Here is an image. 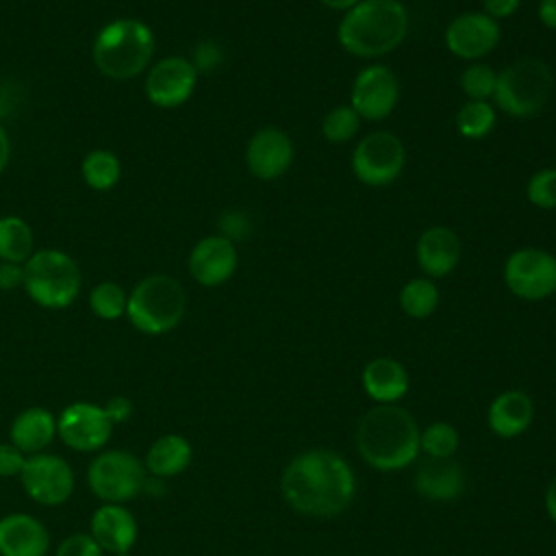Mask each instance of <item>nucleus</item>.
I'll use <instances>...</instances> for the list:
<instances>
[{"label":"nucleus","instance_id":"nucleus-10","mask_svg":"<svg viewBox=\"0 0 556 556\" xmlns=\"http://www.w3.org/2000/svg\"><path fill=\"white\" fill-rule=\"evenodd\" d=\"M504 285L513 295L539 302L556 293V256L543 248H519L504 263Z\"/></svg>","mask_w":556,"mask_h":556},{"label":"nucleus","instance_id":"nucleus-12","mask_svg":"<svg viewBox=\"0 0 556 556\" xmlns=\"http://www.w3.org/2000/svg\"><path fill=\"white\" fill-rule=\"evenodd\" d=\"M198 85V70L191 59L172 54L163 56L148 67L143 91L146 98L159 109H176L185 104Z\"/></svg>","mask_w":556,"mask_h":556},{"label":"nucleus","instance_id":"nucleus-36","mask_svg":"<svg viewBox=\"0 0 556 556\" xmlns=\"http://www.w3.org/2000/svg\"><path fill=\"white\" fill-rule=\"evenodd\" d=\"M248 230H250V219L241 211H228L219 217V235L230 241L243 239Z\"/></svg>","mask_w":556,"mask_h":556},{"label":"nucleus","instance_id":"nucleus-40","mask_svg":"<svg viewBox=\"0 0 556 556\" xmlns=\"http://www.w3.org/2000/svg\"><path fill=\"white\" fill-rule=\"evenodd\" d=\"M104 410H106L109 419L113 421V426H115V424H124V421H128L130 415H132V402H130L128 397H124V395H115V397H111V400L104 404Z\"/></svg>","mask_w":556,"mask_h":556},{"label":"nucleus","instance_id":"nucleus-43","mask_svg":"<svg viewBox=\"0 0 556 556\" xmlns=\"http://www.w3.org/2000/svg\"><path fill=\"white\" fill-rule=\"evenodd\" d=\"M9 159H11V139L7 128L0 124V174L7 169Z\"/></svg>","mask_w":556,"mask_h":556},{"label":"nucleus","instance_id":"nucleus-6","mask_svg":"<svg viewBox=\"0 0 556 556\" xmlns=\"http://www.w3.org/2000/svg\"><path fill=\"white\" fill-rule=\"evenodd\" d=\"M554 91L552 67L536 56H523L497 72L493 100L508 117H536Z\"/></svg>","mask_w":556,"mask_h":556},{"label":"nucleus","instance_id":"nucleus-29","mask_svg":"<svg viewBox=\"0 0 556 556\" xmlns=\"http://www.w3.org/2000/svg\"><path fill=\"white\" fill-rule=\"evenodd\" d=\"M497 113L489 100H467L456 111V130L465 139H484L495 128Z\"/></svg>","mask_w":556,"mask_h":556},{"label":"nucleus","instance_id":"nucleus-39","mask_svg":"<svg viewBox=\"0 0 556 556\" xmlns=\"http://www.w3.org/2000/svg\"><path fill=\"white\" fill-rule=\"evenodd\" d=\"M24 282V265L0 261V291H13Z\"/></svg>","mask_w":556,"mask_h":556},{"label":"nucleus","instance_id":"nucleus-27","mask_svg":"<svg viewBox=\"0 0 556 556\" xmlns=\"http://www.w3.org/2000/svg\"><path fill=\"white\" fill-rule=\"evenodd\" d=\"M80 176L93 191H109L122 178V161L113 150L96 148L85 154L80 163Z\"/></svg>","mask_w":556,"mask_h":556},{"label":"nucleus","instance_id":"nucleus-32","mask_svg":"<svg viewBox=\"0 0 556 556\" xmlns=\"http://www.w3.org/2000/svg\"><path fill=\"white\" fill-rule=\"evenodd\" d=\"M361 128V117L350 104L332 106L321 119V135L330 143H348L356 137Z\"/></svg>","mask_w":556,"mask_h":556},{"label":"nucleus","instance_id":"nucleus-37","mask_svg":"<svg viewBox=\"0 0 556 556\" xmlns=\"http://www.w3.org/2000/svg\"><path fill=\"white\" fill-rule=\"evenodd\" d=\"M26 463V454L20 452L11 441L0 443V478L20 476Z\"/></svg>","mask_w":556,"mask_h":556},{"label":"nucleus","instance_id":"nucleus-5","mask_svg":"<svg viewBox=\"0 0 556 556\" xmlns=\"http://www.w3.org/2000/svg\"><path fill=\"white\" fill-rule=\"evenodd\" d=\"M187 311V293L182 285L167 274H150L141 278L128 293L126 317L143 334L159 337L174 330Z\"/></svg>","mask_w":556,"mask_h":556},{"label":"nucleus","instance_id":"nucleus-4","mask_svg":"<svg viewBox=\"0 0 556 556\" xmlns=\"http://www.w3.org/2000/svg\"><path fill=\"white\" fill-rule=\"evenodd\" d=\"M154 52L156 35L137 17H115L106 22L91 43L98 72L111 80L137 78L152 65Z\"/></svg>","mask_w":556,"mask_h":556},{"label":"nucleus","instance_id":"nucleus-35","mask_svg":"<svg viewBox=\"0 0 556 556\" xmlns=\"http://www.w3.org/2000/svg\"><path fill=\"white\" fill-rule=\"evenodd\" d=\"M54 556H102V547L93 541L91 534L76 532L59 543Z\"/></svg>","mask_w":556,"mask_h":556},{"label":"nucleus","instance_id":"nucleus-25","mask_svg":"<svg viewBox=\"0 0 556 556\" xmlns=\"http://www.w3.org/2000/svg\"><path fill=\"white\" fill-rule=\"evenodd\" d=\"M193 458V447L182 434H163L146 452L143 467L154 478H172L182 473Z\"/></svg>","mask_w":556,"mask_h":556},{"label":"nucleus","instance_id":"nucleus-24","mask_svg":"<svg viewBox=\"0 0 556 556\" xmlns=\"http://www.w3.org/2000/svg\"><path fill=\"white\" fill-rule=\"evenodd\" d=\"M56 437V417L41 406H30L15 415L9 428L11 443L26 456L43 452Z\"/></svg>","mask_w":556,"mask_h":556},{"label":"nucleus","instance_id":"nucleus-8","mask_svg":"<svg viewBox=\"0 0 556 556\" xmlns=\"http://www.w3.org/2000/svg\"><path fill=\"white\" fill-rule=\"evenodd\" d=\"M146 478L143 460L128 450L102 452L87 469L89 489L106 504H122L137 497L146 486Z\"/></svg>","mask_w":556,"mask_h":556},{"label":"nucleus","instance_id":"nucleus-1","mask_svg":"<svg viewBox=\"0 0 556 556\" xmlns=\"http://www.w3.org/2000/svg\"><path fill=\"white\" fill-rule=\"evenodd\" d=\"M280 493L289 508L304 517H337L356 497L352 465L334 450L298 452L280 473Z\"/></svg>","mask_w":556,"mask_h":556},{"label":"nucleus","instance_id":"nucleus-34","mask_svg":"<svg viewBox=\"0 0 556 556\" xmlns=\"http://www.w3.org/2000/svg\"><path fill=\"white\" fill-rule=\"evenodd\" d=\"M526 198L536 208H556V167L534 172L526 185Z\"/></svg>","mask_w":556,"mask_h":556},{"label":"nucleus","instance_id":"nucleus-2","mask_svg":"<svg viewBox=\"0 0 556 556\" xmlns=\"http://www.w3.org/2000/svg\"><path fill=\"white\" fill-rule=\"evenodd\" d=\"M419 426L400 404H376L356 424V450L378 471H400L419 456Z\"/></svg>","mask_w":556,"mask_h":556},{"label":"nucleus","instance_id":"nucleus-45","mask_svg":"<svg viewBox=\"0 0 556 556\" xmlns=\"http://www.w3.org/2000/svg\"><path fill=\"white\" fill-rule=\"evenodd\" d=\"M326 9H332V11H348V9H352L358 0H319Z\"/></svg>","mask_w":556,"mask_h":556},{"label":"nucleus","instance_id":"nucleus-17","mask_svg":"<svg viewBox=\"0 0 556 556\" xmlns=\"http://www.w3.org/2000/svg\"><path fill=\"white\" fill-rule=\"evenodd\" d=\"M239 265V254L235 248V241L222 237V235H208L200 239L187 258L189 276L200 287H219L228 282Z\"/></svg>","mask_w":556,"mask_h":556},{"label":"nucleus","instance_id":"nucleus-9","mask_svg":"<svg viewBox=\"0 0 556 556\" xmlns=\"http://www.w3.org/2000/svg\"><path fill=\"white\" fill-rule=\"evenodd\" d=\"M406 165L402 139L389 130L365 135L352 152V172L367 187H387L400 178Z\"/></svg>","mask_w":556,"mask_h":556},{"label":"nucleus","instance_id":"nucleus-18","mask_svg":"<svg viewBox=\"0 0 556 556\" xmlns=\"http://www.w3.org/2000/svg\"><path fill=\"white\" fill-rule=\"evenodd\" d=\"M463 245L458 235L447 226L426 228L415 245V256L419 269L428 278H443L456 269L460 263Z\"/></svg>","mask_w":556,"mask_h":556},{"label":"nucleus","instance_id":"nucleus-42","mask_svg":"<svg viewBox=\"0 0 556 556\" xmlns=\"http://www.w3.org/2000/svg\"><path fill=\"white\" fill-rule=\"evenodd\" d=\"M536 17L545 28L556 30V0H539Z\"/></svg>","mask_w":556,"mask_h":556},{"label":"nucleus","instance_id":"nucleus-7","mask_svg":"<svg viewBox=\"0 0 556 556\" xmlns=\"http://www.w3.org/2000/svg\"><path fill=\"white\" fill-rule=\"evenodd\" d=\"M24 291L41 308H67L76 302L83 287L78 263L63 250H35L24 263Z\"/></svg>","mask_w":556,"mask_h":556},{"label":"nucleus","instance_id":"nucleus-22","mask_svg":"<svg viewBox=\"0 0 556 556\" xmlns=\"http://www.w3.org/2000/svg\"><path fill=\"white\" fill-rule=\"evenodd\" d=\"M50 534L46 526L26 513H11L0 519V556H46Z\"/></svg>","mask_w":556,"mask_h":556},{"label":"nucleus","instance_id":"nucleus-33","mask_svg":"<svg viewBox=\"0 0 556 556\" xmlns=\"http://www.w3.org/2000/svg\"><path fill=\"white\" fill-rule=\"evenodd\" d=\"M495 80H497V72L486 63H478V61L469 63L458 78L467 100H491L495 91Z\"/></svg>","mask_w":556,"mask_h":556},{"label":"nucleus","instance_id":"nucleus-16","mask_svg":"<svg viewBox=\"0 0 556 556\" xmlns=\"http://www.w3.org/2000/svg\"><path fill=\"white\" fill-rule=\"evenodd\" d=\"M293 163V141L278 126L258 128L245 146V167L263 182H271L289 172Z\"/></svg>","mask_w":556,"mask_h":556},{"label":"nucleus","instance_id":"nucleus-20","mask_svg":"<svg viewBox=\"0 0 556 556\" xmlns=\"http://www.w3.org/2000/svg\"><path fill=\"white\" fill-rule=\"evenodd\" d=\"M89 534L102 547V552L122 556L128 554L137 541V521L122 504H102L91 515Z\"/></svg>","mask_w":556,"mask_h":556},{"label":"nucleus","instance_id":"nucleus-23","mask_svg":"<svg viewBox=\"0 0 556 556\" xmlns=\"http://www.w3.org/2000/svg\"><path fill=\"white\" fill-rule=\"evenodd\" d=\"M361 384L367 397H371L376 404H397V400L408 393L410 378L400 361L378 356L363 367Z\"/></svg>","mask_w":556,"mask_h":556},{"label":"nucleus","instance_id":"nucleus-41","mask_svg":"<svg viewBox=\"0 0 556 556\" xmlns=\"http://www.w3.org/2000/svg\"><path fill=\"white\" fill-rule=\"evenodd\" d=\"M521 0H482V13H486L489 17L504 20L510 17L513 13H517Z\"/></svg>","mask_w":556,"mask_h":556},{"label":"nucleus","instance_id":"nucleus-14","mask_svg":"<svg viewBox=\"0 0 556 556\" xmlns=\"http://www.w3.org/2000/svg\"><path fill=\"white\" fill-rule=\"evenodd\" d=\"M113 432L104 406L91 402H74L56 417V434L76 452H98L106 445Z\"/></svg>","mask_w":556,"mask_h":556},{"label":"nucleus","instance_id":"nucleus-30","mask_svg":"<svg viewBox=\"0 0 556 556\" xmlns=\"http://www.w3.org/2000/svg\"><path fill=\"white\" fill-rule=\"evenodd\" d=\"M128 293L115 280H102L89 291V308L98 319L115 321L126 315Z\"/></svg>","mask_w":556,"mask_h":556},{"label":"nucleus","instance_id":"nucleus-38","mask_svg":"<svg viewBox=\"0 0 556 556\" xmlns=\"http://www.w3.org/2000/svg\"><path fill=\"white\" fill-rule=\"evenodd\" d=\"M219 59H222L219 48L213 41H202V43H198L191 63L200 72V70H213L219 63Z\"/></svg>","mask_w":556,"mask_h":556},{"label":"nucleus","instance_id":"nucleus-13","mask_svg":"<svg viewBox=\"0 0 556 556\" xmlns=\"http://www.w3.org/2000/svg\"><path fill=\"white\" fill-rule=\"evenodd\" d=\"M20 480L28 497L43 506H59L67 502L74 491V471L67 460L56 454L39 452L26 456Z\"/></svg>","mask_w":556,"mask_h":556},{"label":"nucleus","instance_id":"nucleus-11","mask_svg":"<svg viewBox=\"0 0 556 556\" xmlns=\"http://www.w3.org/2000/svg\"><path fill=\"white\" fill-rule=\"evenodd\" d=\"M400 100V83L391 67L382 63L365 65L352 83L350 106L361 119L380 122L387 119Z\"/></svg>","mask_w":556,"mask_h":556},{"label":"nucleus","instance_id":"nucleus-31","mask_svg":"<svg viewBox=\"0 0 556 556\" xmlns=\"http://www.w3.org/2000/svg\"><path fill=\"white\" fill-rule=\"evenodd\" d=\"M460 447V434L450 421H432L419 432V452L430 458H454Z\"/></svg>","mask_w":556,"mask_h":556},{"label":"nucleus","instance_id":"nucleus-26","mask_svg":"<svg viewBox=\"0 0 556 556\" xmlns=\"http://www.w3.org/2000/svg\"><path fill=\"white\" fill-rule=\"evenodd\" d=\"M35 252V232L20 215L0 217V261L24 265Z\"/></svg>","mask_w":556,"mask_h":556},{"label":"nucleus","instance_id":"nucleus-3","mask_svg":"<svg viewBox=\"0 0 556 556\" xmlns=\"http://www.w3.org/2000/svg\"><path fill=\"white\" fill-rule=\"evenodd\" d=\"M408 35V9L400 0H358L339 22V46L358 59L393 52Z\"/></svg>","mask_w":556,"mask_h":556},{"label":"nucleus","instance_id":"nucleus-21","mask_svg":"<svg viewBox=\"0 0 556 556\" xmlns=\"http://www.w3.org/2000/svg\"><path fill=\"white\" fill-rule=\"evenodd\" d=\"M534 419V402L521 389H506L489 402L486 426L500 439L523 434Z\"/></svg>","mask_w":556,"mask_h":556},{"label":"nucleus","instance_id":"nucleus-19","mask_svg":"<svg viewBox=\"0 0 556 556\" xmlns=\"http://www.w3.org/2000/svg\"><path fill=\"white\" fill-rule=\"evenodd\" d=\"M415 491L430 502H452L465 491V471L454 458L426 456L413 476Z\"/></svg>","mask_w":556,"mask_h":556},{"label":"nucleus","instance_id":"nucleus-28","mask_svg":"<svg viewBox=\"0 0 556 556\" xmlns=\"http://www.w3.org/2000/svg\"><path fill=\"white\" fill-rule=\"evenodd\" d=\"M439 298L441 295L434 280L428 276H419L402 285L397 302L402 313L408 315L410 319H426L437 311Z\"/></svg>","mask_w":556,"mask_h":556},{"label":"nucleus","instance_id":"nucleus-44","mask_svg":"<svg viewBox=\"0 0 556 556\" xmlns=\"http://www.w3.org/2000/svg\"><path fill=\"white\" fill-rule=\"evenodd\" d=\"M545 510H547L549 519L556 523V476L549 480V484L545 489Z\"/></svg>","mask_w":556,"mask_h":556},{"label":"nucleus","instance_id":"nucleus-15","mask_svg":"<svg viewBox=\"0 0 556 556\" xmlns=\"http://www.w3.org/2000/svg\"><path fill=\"white\" fill-rule=\"evenodd\" d=\"M502 30L500 24L482 11H465L456 15L443 33L445 48L463 59V61H478L491 54L500 43Z\"/></svg>","mask_w":556,"mask_h":556}]
</instances>
